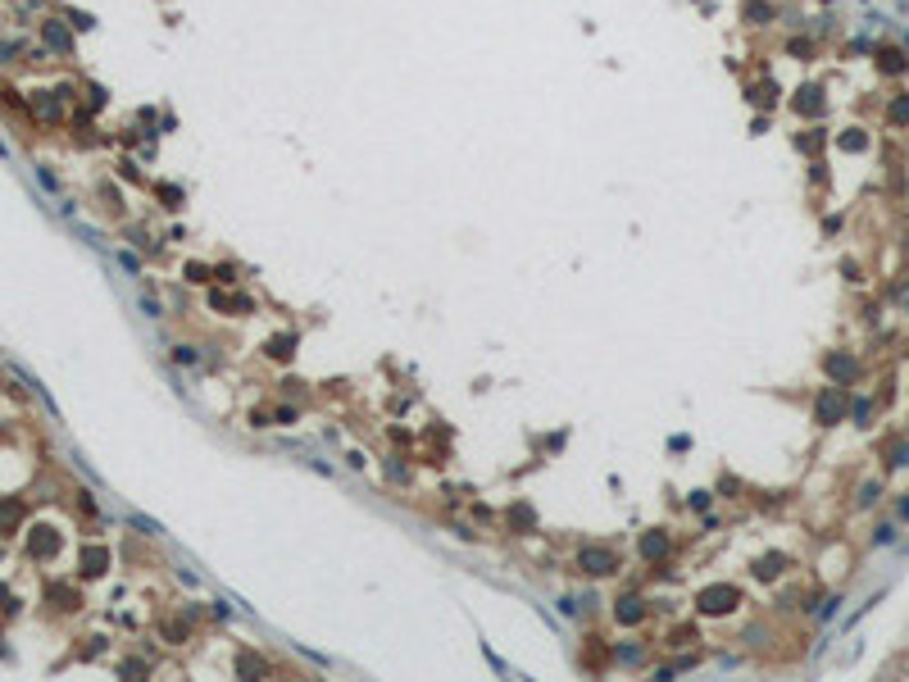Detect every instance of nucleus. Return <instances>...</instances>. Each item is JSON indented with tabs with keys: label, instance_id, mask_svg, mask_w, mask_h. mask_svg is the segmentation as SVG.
Returning <instances> with one entry per match:
<instances>
[{
	"label": "nucleus",
	"instance_id": "nucleus-1",
	"mask_svg": "<svg viewBox=\"0 0 909 682\" xmlns=\"http://www.w3.org/2000/svg\"><path fill=\"white\" fill-rule=\"evenodd\" d=\"M695 605H700V614H728L741 605V591L732 587V582H714V587H705L700 596H695Z\"/></svg>",
	"mask_w": 909,
	"mask_h": 682
},
{
	"label": "nucleus",
	"instance_id": "nucleus-2",
	"mask_svg": "<svg viewBox=\"0 0 909 682\" xmlns=\"http://www.w3.org/2000/svg\"><path fill=\"white\" fill-rule=\"evenodd\" d=\"M814 414H818V424H841V414H846V387H828L818 396Z\"/></svg>",
	"mask_w": 909,
	"mask_h": 682
},
{
	"label": "nucleus",
	"instance_id": "nucleus-3",
	"mask_svg": "<svg viewBox=\"0 0 909 682\" xmlns=\"http://www.w3.org/2000/svg\"><path fill=\"white\" fill-rule=\"evenodd\" d=\"M582 569H587V573H596V578H605V573H614V569H618V555H614V551H605V546H591V551H582Z\"/></svg>",
	"mask_w": 909,
	"mask_h": 682
},
{
	"label": "nucleus",
	"instance_id": "nucleus-4",
	"mask_svg": "<svg viewBox=\"0 0 909 682\" xmlns=\"http://www.w3.org/2000/svg\"><path fill=\"white\" fill-rule=\"evenodd\" d=\"M791 105H796L800 119H818V114H823V86H800Z\"/></svg>",
	"mask_w": 909,
	"mask_h": 682
},
{
	"label": "nucleus",
	"instance_id": "nucleus-5",
	"mask_svg": "<svg viewBox=\"0 0 909 682\" xmlns=\"http://www.w3.org/2000/svg\"><path fill=\"white\" fill-rule=\"evenodd\" d=\"M828 373H832L837 382H850L859 373V364H855V355H828Z\"/></svg>",
	"mask_w": 909,
	"mask_h": 682
},
{
	"label": "nucleus",
	"instance_id": "nucleus-6",
	"mask_svg": "<svg viewBox=\"0 0 909 682\" xmlns=\"http://www.w3.org/2000/svg\"><path fill=\"white\" fill-rule=\"evenodd\" d=\"M669 555V537L664 532H646L641 537V560H664Z\"/></svg>",
	"mask_w": 909,
	"mask_h": 682
},
{
	"label": "nucleus",
	"instance_id": "nucleus-7",
	"mask_svg": "<svg viewBox=\"0 0 909 682\" xmlns=\"http://www.w3.org/2000/svg\"><path fill=\"white\" fill-rule=\"evenodd\" d=\"M750 105H759V110H778V82H759V86H750Z\"/></svg>",
	"mask_w": 909,
	"mask_h": 682
},
{
	"label": "nucleus",
	"instance_id": "nucleus-8",
	"mask_svg": "<svg viewBox=\"0 0 909 682\" xmlns=\"http://www.w3.org/2000/svg\"><path fill=\"white\" fill-rule=\"evenodd\" d=\"M614 614H618V623H641L646 619V605L636 596H618V610Z\"/></svg>",
	"mask_w": 909,
	"mask_h": 682
},
{
	"label": "nucleus",
	"instance_id": "nucleus-9",
	"mask_svg": "<svg viewBox=\"0 0 909 682\" xmlns=\"http://www.w3.org/2000/svg\"><path fill=\"white\" fill-rule=\"evenodd\" d=\"M105 564H110V551H105V546H86V551H82V569L91 573V578H96V573H105Z\"/></svg>",
	"mask_w": 909,
	"mask_h": 682
},
{
	"label": "nucleus",
	"instance_id": "nucleus-10",
	"mask_svg": "<svg viewBox=\"0 0 909 682\" xmlns=\"http://www.w3.org/2000/svg\"><path fill=\"white\" fill-rule=\"evenodd\" d=\"M905 64H909V60H905L901 51H891V46H887V51H877V69H882V73H905Z\"/></svg>",
	"mask_w": 909,
	"mask_h": 682
},
{
	"label": "nucleus",
	"instance_id": "nucleus-11",
	"mask_svg": "<svg viewBox=\"0 0 909 682\" xmlns=\"http://www.w3.org/2000/svg\"><path fill=\"white\" fill-rule=\"evenodd\" d=\"M292 346H296V337H292V332H282V337H273L264 350L273 355V360H292Z\"/></svg>",
	"mask_w": 909,
	"mask_h": 682
},
{
	"label": "nucleus",
	"instance_id": "nucleus-12",
	"mask_svg": "<svg viewBox=\"0 0 909 682\" xmlns=\"http://www.w3.org/2000/svg\"><path fill=\"white\" fill-rule=\"evenodd\" d=\"M769 18H773V5H769V0H750V5H746V23L759 27V23H769Z\"/></svg>",
	"mask_w": 909,
	"mask_h": 682
},
{
	"label": "nucleus",
	"instance_id": "nucleus-13",
	"mask_svg": "<svg viewBox=\"0 0 909 682\" xmlns=\"http://www.w3.org/2000/svg\"><path fill=\"white\" fill-rule=\"evenodd\" d=\"M237 674H241V678H255V674H268V664H264L259 655H241V660H237Z\"/></svg>",
	"mask_w": 909,
	"mask_h": 682
},
{
	"label": "nucleus",
	"instance_id": "nucleus-14",
	"mask_svg": "<svg viewBox=\"0 0 909 682\" xmlns=\"http://www.w3.org/2000/svg\"><path fill=\"white\" fill-rule=\"evenodd\" d=\"M837 146H841V150H864L868 137H864L859 128H850V132H841V137H837Z\"/></svg>",
	"mask_w": 909,
	"mask_h": 682
},
{
	"label": "nucleus",
	"instance_id": "nucleus-15",
	"mask_svg": "<svg viewBox=\"0 0 909 682\" xmlns=\"http://www.w3.org/2000/svg\"><path fill=\"white\" fill-rule=\"evenodd\" d=\"M55 551V532L51 527H37V537H32V555H51Z\"/></svg>",
	"mask_w": 909,
	"mask_h": 682
},
{
	"label": "nucleus",
	"instance_id": "nucleus-16",
	"mask_svg": "<svg viewBox=\"0 0 909 682\" xmlns=\"http://www.w3.org/2000/svg\"><path fill=\"white\" fill-rule=\"evenodd\" d=\"M782 564H787L782 555H764V560L755 564V573H759V578H778V573H782Z\"/></svg>",
	"mask_w": 909,
	"mask_h": 682
},
{
	"label": "nucleus",
	"instance_id": "nucleus-17",
	"mask_svg": "<svg viewBox=\"0 0 909 682\" xmlns=\"http://www.w3.org/2000/svg\"><path fill=\"white\" fill-rule=\"evenodd\" d=\"M887 119H891V123H901V128H905V123H909V96H896V100H891V110H887Z\"/></svg>",
	"mask_w": 909,
	"mask_h": 682
},
{
	"label": "nucleus",
	"instance_id": "nucleus-18",
	"mask_svg": "<svg viewBox=\"0 0 909 682\" xmlns=\"http://www.w3.org/2000/svg\"><path fill=\"white\" fill-rule=\"evenodd\" d=\"M18 518H23V505L18 501H9V505H0V527H14Z\"/></svg>",
	"mask_w": 909,
	"mask_h": 682
},
{
	"label": "nucleus",
	"instance_id": "nucleus-19",
	"mask_svg": "<svg viewBox=\"0 0 909 682\" xmlns=\"http://www.w3.org/2000/svg\"><path fill=\"white\" fill-rule=\"evenodd\" d=\"M787 51L796 55V60H809V55H814V41H809V37H796V41H787Z\"/></svg>",
	"mask_w": 909,
	"mask_h": 682
},
{
	"label": "nucleus",
	"instance_id": "nucleus-20",
	"mask_svg": "<svg viewBox=\"0 0 909 682\" xmlns=\"http://www.w3.org/2000/svg\"><path fill=\"white\" fill-rule=\"evenodd\" d=\"M46 41H51L55 51H69V37H64V32H60V27H55V23H46Z\"/></svg>",
	"mask_w": 909,
	"mask_h": 682
},
{
	"label": "nucleus",
	"instance_id": "nucleus-21",
	"mask_svg": "<svg viewBox=\"0 0 909 682\" xmlns=\"http://www.w3.org/2000/svg\"><path fill=\"white\" fill-rule=\"evenodd\" d=\"M509 523H514V527H532V510H528V505H514V510H509Z\"/></svg>",
	"mask_w": 909,
	"mask_h": 682
},
{
	"label": "nucleus",
	"instance_id": "nucleus-22",
	"mask_svg": "<svg viewBox=\"0 0 909 682\" xmlns=\"http://www.w3.org/2000/svg\"><path fill=\"white\" fill-rule=\"evenodd\" d=\"M187 277L191 282H209V268L205 264H187Z\"/></svg>",
	"mask_w": 909,
	"mask_h": 682
},
{
	"label": "nucleus",
	"instance_id": "nucleus-23",
	"mask_svg": "<svg viewBox=\"0 0 909 682\" xmlns=\"http://www.w3.org/2000/svg\"><path fill=\"white\" fill-rule=\"evenodd\" d=\"M818 141H823L818 132H805V137H796V146H800V150H818Z\"/></svg>",
	"mask_w": 909,
	"mask_h": 682
},
{
	"label": "nucleus",
	"instance_id": "nucleus-24",
	"mask_svg": "<svg viewBox=\"0 0 909 682\" xmlns=\"http://www.w3.org/2000/svg\"><path fill=\"white\" fill-rule=\"evenodd\" d=\"M873 501H877V483H868L864 492H859V505H873Z\"/></svg>",
	"mask_w": 909,
	"mask_h": 682
}]
</instances>
